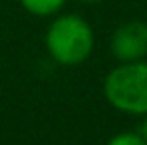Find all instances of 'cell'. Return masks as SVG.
Here are the masks:
<instances>
[{"label":"cell","instance_id":"cell-6","mask_svg":"<svg viewBox=\"0 0 147 145\" xmlns=\"http://www.w3.org/2000/svg\"><path fill=\"white\" fill-rule=\"evenodd\" d=\"M141 135L147 139V115H145V119H143V125H141Z\"/></svg>","mask_w":147,"mask_h":145},{"label":"cell","instance_id":"cell-5","mask_svg":"<svg viewBox=\"0 0 147 145\" xmlns=\"http://www.w3.org/2000/svg\"><path fill=\"white\" fill-rule=\"evenodd\" d=\"M105 145H147V139L141 133L121 131V133H115L113 137H109V141Z\"/></svg>","mask_w":147,"mask_h":145},{"label":"cell","instance_id":"cell-3","mask_svg":"<svg viewBox=\"0 0 147 145\" xmlns=\"http://www.w3.org/2000/svg\"><path fill=\"white\" fill-rule=\"evenodd\" d=\"M111 56L119 62H137L147 56V22L127 20L115 28L111 42Z\"/></svg>","mask_w":147,"mask_h":145},{"label":"cell","instance_id":"cell-1","mask_svg":"<svg viewBox=\"0 0 147 145\" xmlns=\"http://www.w3.org/2000/svg\"><path fill=\"white\" fill-rule=\"evenodd\" d=\"M94 30L80 14H60L50 22L44 44L50 58L66 68L84 64L94 52Z\"/></svg>","mask_w":147,"mask_h":145},{"label":"cell","instance_id":"cell-2","mask_svg":"<svg viewBox=\"0 0 147 145\" xmlns=\"http://www.w3.org/2000/svg\"><path fill=\"white\" fill-rule=\"evenodd\" d=\"M107 103L129 115H147V62H121L103 78Z\"/></svg>","mask_w":147,"mask_h":145},{"label":"cell","instance_id":"cell-7","mask_svg":"<svg viewBox=\"0 0 147 145\" xmlns=\"http://www.w3.org/2000/svg\"><path fill=\"white\" fill-rule=\"evenodd\" d=\"M80 2H84V4H98L101 0H80Z\"/></svg>","mask_w":147,"mask_h":145},{"label":"cell","instance_id":"cell-4","mask_svg":"<svg viewBox=\"0 0 147 145\" xmlns=\"http://www.w3.org/2000/svg\"><path fill=\"white\" fill-rule=\"evenodd\" d=\"M20 4H22V8L26 12H30L34 16L46 18V16L58 14L64 8L66 0H20Z\"/></svg>","mask_w":147,"mask_h":145}]
</instances>
